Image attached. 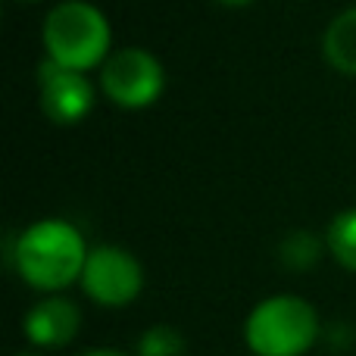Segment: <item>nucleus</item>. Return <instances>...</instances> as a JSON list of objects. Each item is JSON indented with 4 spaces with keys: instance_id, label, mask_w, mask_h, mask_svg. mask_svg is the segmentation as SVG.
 <instances>
[{
    "instance_id": "f8f14e48",
    "label": "nucleus",
    "mask_w": 356,
    "mask_h": 356,
    "mask_svg": "<svg viewBox=\"0 0 356 356\" xmlns=\"http://www.w3.org/2000/svg\"><path fill=\"white\" fill-rule=\"evenodd\" d=\"M79 356H125V353L113 350V347H97V350H85V353H79Z\"/></svg>"
},
{
    "instance_id": "f03ea898",
    "label": "nucleus",
    "mask_w": 356,
    "mask_h": 356,
    "mask_svg": "<svg viewBox=\"0 0 356 356\" xmlns=\"http://www.w3.org/2000/svg\"><path fill=\"white\" fill-rule=\"evenodd\" d=\"M41 38L47 60L60 63L66 69H79V72L104 66L113 41L106 16L88 0H63V3H56L44 19Z\"/></svg>"
},
{
    "instance_id": "0eeeda50",
    "label": "nucleus",
    "mask_w": 356,
    "mask_h": 356,
    "mask_svg": "<svg viewBox=\"0 0 356 356\" xmlns=\"http://www.w3.org/2000/svg\"><path fill=\"white\" fill-rule=\"evenodd\" d=\"M81 313L72 300L66 297H47L35 303L25 316V334L35 347H66L79 334Z\"/></svg>"
},
{
    "instance_id": "39448f33",
    "label": "nucleus",
    "mask_w": 356,
    "mask_h": 356,
    "mask_svg": "<svg viewBox=\"0 0 356 356\" xmlns=\"http://www.w3.org/2000/svg\"><path fill=\"white\" fill-rule=\"evenodd\" d=\"M81 288L100 307H129L144 288V269L125 247L100 244L88 250L85 269H81Z\"/></svg>"
},
{
    "instance_id": "7ed1b4c3",
    "label": "nucleus",
    "mask_w": 356,
    "mask_h": 356,
    "mask_svg": "<svg viewBox=\"0 0 356 356\" xmlns=\"http://www.w3.org/2000/svg\"><path fill=\"white\" fill-rule=\"evenodd\" d=\"M316 338L319 316L297 294L266 297L244 322V341L257 356H303Z\"/></svg>"
},
{
    "instance_id": "f257e3e1",
    "label": "nucleus",
    "mask_w": 356,
    "mask_h": 356,
    "mask_svg": "<svg viewBox=\"0 0 356 356\" xmlns=\"http://www.w3.org/2000/svg\"><path fill=\"white\" fill-rule=\"evenodd\" d=\"M10 259L25 284L35 291H63L81 278L88 244L81 232L66 219H41L19 234Z\"/></svg>"
},
{
    "instance_id": "6e6552de",
    "label": "nucleus",
    "mask_w": 356,
    "mask_h": 356,
    "mask_svg": "<svg viewBox=\"0 0 356 356\" xmlns=\"http://www.w3.org/2000/svg\"><path fill=\"white\" fill-rule=\"evenodd\" d=\"M322 54L338 72L356 75V6L344 10L322 38Z\"/></svg>"
},
{
    "instance_id": "ddd939ff",
    "label": "nucleus",
    "mask_w": 356,
    "mask_h": 356,
    "mask_svg": "<svg viewBox=\"0 0 356 356\" xmlns=\"http://www.w3.org/2000/svg\"><path fill=\"white\" fill-rule=\"evenodd\" d=\"M219 3H225V6H247V3H253V0H219Z\"/></svg>"
},
{
    "instance_id": "9b49d317",
    "label": "nucleus",
    "mask_w": 356,
    "mask_h": 356,
    "mask_svg": "<svg viewBox=\"0 0 356 356\" xmlns=\"http://www.w3.org/2000/svg\"><path fill=\"white\" fill-rule=\"evenodd\" d=\"M184 338L172 325H154L138 338V353L141 356H184Z\"/></svg>"
},
{
    "instance_id": "2eb2a0df",
    "label": "nucleus",
    "mask_w": 356,
    "mask_h": 356,
    "mask_svg": "<svg viewBox=\"0 0 356 356\" xmlns=\"http://www.w3.org/2000/svg\"><path fill=\"white\" fill-rule=\"evenodd\" d=\"M22 3H35V0H22Z\"/></svg>"
},
{
    "instance_id": "20e7f679",
    "label": "nucleus",
    "mask_w": 356,
    "mask_h": 356,
    "mask_svg": "<svg viewBox=\"0 0 356 356\" xmlns=\"http://www.w3.org/2000/svg\"><path fill=\"white\" fill-rule=\"evenodd\" d=\"M100 88L122 110H144L160 100L166 88V72L150 50L122 47L106 56L100 66Z\"/></svg>"
},
{
    "instance_id": "423d86ee",
    "label": "nucleus",
    "mask_w": 356,
    "mask_h": 356,
    "mask_svg": "<svg viewBox=\"0 0 356 356\" xmlns=\"http://www.w3.org/2000/svg\"><path fill=\"white\" fill-rule=\"evenodd\" d=\"M38 97H41V110L50 122L75 125L91 113L94 85L79 69H66L54 60H44L38 66Z\"/></svg>"
},
{
    "instance_id": "1a4fd4ad",
    "label": "nucleus",
    "mask_w": 356,
    "mask_h": 356,
    "mask_svg": "<svg viewBox=\"0 0 356 356\" xmlns=\"http://www.w3.org/2000/svg\"><path fill=\"white\" fill-rule=\"evenodd\" d=\"M325 244L332 250V257L338 259L344 269L356 272V209L334 216L332 225L325 232Z\"/></svg>"
},
{
    "instance_id": "9d476101",
    "label": "nucleus",
    "mask_w": 356,
    "mask_h": 356,
    "mask_svg": "<svg viewBox=\"0 0 356 356\" xmlns=\"http://www.w3.org/2000/svg\"><path fill=\"white\" fill-rule=\"evenodd\" d=\"M319 238L309 232H294L288 234V238L282 241V250H278V257H282V263L288 266V269H309V266L319 259Z\"/></svg>"
},
{
    "instance_id": "4468645a",
    "label": "nucleus",
    "mask_w": 356,
    "mask_h": 356,
    "mask_svg": "<svg viewBox=\"0 0 356 356\" xmlns=\"http://www.w3.org/2000/svg\"><path fill=\"white\" fill-rule=\"evenodd\" d=\"M16 356H38V353H16Z\"/></svg>"
}]
</instances>
